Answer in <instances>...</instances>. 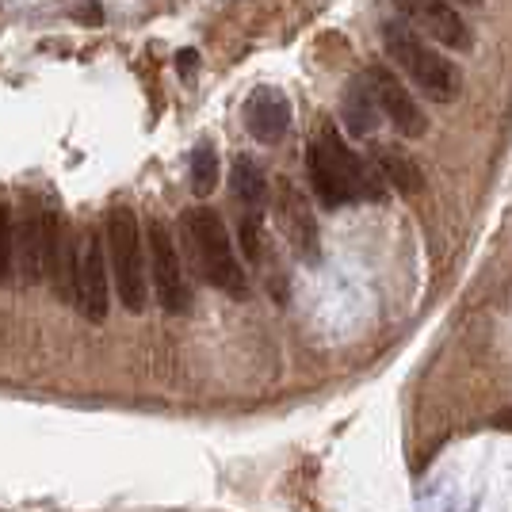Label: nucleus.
Here are the masks:
<instances>
[{
  "mask_svg": "<svg viewBox=\"0 0 512 512\" xmlns=\"http://www.w3.org/2000/svg\"><path fill=\"white\" fill-rule=\"evenodd\" d=\"M146 253H150V283L153 295L161 302L165 314H184L192 306L188 295V283H184V264L176 253V237L161 218H150V230H146Z\"/></svg>",
  "mask_w": 512,
  "mask_h": 512,
  "instance_id": "obj_5",
  "label": "nucleus"
},
{
  "mask_svg": "<svg viewBox=\"0 0 512 512\" xmlns=\"http://www.w3.org/2000/svg\"><path fill=\"white\" fill-rule=\"evenodd\" d=\"M230 184H234L237 203H241L245 211H260V207L268 203V195H272V184H268L264 169H260L256 161H249V157H237L234 161Z\"/></svg>",
  "mask_w": 512,
  "mask_h": 512,
  "instance_id": "obj_13",
  "label": "nucleus"
},
{
  "mask_svg": "<svg viewBox=\"0 0 512 512\" xmlns=\"http://www.w3.org/2000/svg\"><path fill=\"white\" fill-rule=\"evenodd\" d=\"M459 4H467V8H482V0H459Z\"/></svg>",
  "mask_w": 512,
  "mask_h": 512,
  "instance_id": "obj_16",
  "label": "nucleus"
},
{
  "mask_svg": "<svg viewBox=\"0 0 512 512\" xmlns=\"http://www.w3.org/2000/svg\"><path fill=\"white\" fill-rule=\"evenodd\" d=\"M107 268L115 279V295L130 314H142L150 302V276H146V245L138 234V218L130 207L107 211L104 222Z\"/></svg>",
  "mask_w": 512,
  "mask_h": 512,
  "instance_id": "obj_4",
  "label": "nucleus"
},
{
  "mask_svg": "<svg viewBox=\"0 0 512 512\" xmlns=\"http://www.w3.org/2000/svg\"><path fill=\"white\" fill-rule=\"evenodd\" d=\"M383 50H386V58L425 92L428 100L451 104V100L459 96V88H463L459 69H455L440 50H432L409 23H394V20L383 23Z\"/></svg>",
  "mask_w": 512,
  "mask_h": 512,
  "instance_id": "obj_3",
  "label": "nucleus"
},
{
  "mask_svg": "<svg viewBox=\"0 0 512 512\" xmlns=\"http://www.w3.org/2000/svg\"><path fill=\"white\" fill-rule=\"evenodd\" d=\"M371 161H375L379 176H383V180L390 184V188H394V192H402L406 199L421 195V188H425V176H421L417 161H413V157H409L402 146L379 142V146H375V153H371Z\"/></svg>",
  "mask_w": 512,
  "mask_h": 512,
  "instance_id": "obj_11",
  "label": "nucleus"
},
{
  "mask_svg": "<svg viewBox=\"0 0 512 512\" xmlns=\"http://www.w3.org/2000/svg\"><path fill=\"white\" fill-rule=\"evenodd\" d=\"M394 4L406 12L409 23H417L421 31H428V39H436L440 46L463 50V54L474 46V35H470L467 20L451 8L448 0H394Z\"/></svg>",
  "mask_w": 512,
  "mask_h": 512,
  "instance_id": "obj_9",
  "label": "nucleus"
},
{
  "mask_svg": "<svg viewBox=\"0 0 512 512\" xmlns=\"http://www.w3.org/2000/svg\"><path fill=\"white\" fill-rule=\"evenodd\" d=\"M276 222L279 234L287 237V245L295 249L299 260L306 264H318L321 260V234H318V218L310 211L302 188L291 180V176H279L276 180Z\"/></svg>",
  "mask_w": 512,
  "mask_h": 512,
  "instance_id": "obj_7",
  "label": "nucleus"
},
{
  "mask_svg": "<svg viewBox=\"0 0 512 512\" xmlns=\"http://www.w3.org/2000/svg\"><path fill=\"white\" fill-rule=\"evenodd\" d=\"M245 127L260 146H279L291 127V104L279 88H256L245 104Z\"/></svg>",
  "mask_w": 512,
  "mask_h": 512,
  "instance_id": "obj_10",
  "label": "nucleus"
},
{
  "mask_svg": "<svg viewBox=\"0 0 512 512\" xmlns=\"http://www.w3.org/2000/svg\"><path fill=\"white\" fill-rule=\"evenodd\" d=\"M188 172H192V192L195 195H211L218 188V153H214L211 142H199L192 150V161H188Z\"/></svg>",
  "mask_w": 512,
  "mask_h": 512,
  "instance_id": "obj_14",
  "label": "nucleus"
},
{
  "mask_svg": "<svg viewBox=\"0 0 512 512\" xmlns=\"http://www.w3.org/2000/svg\"><path fill=\"white\" fill-rule=\"evenodd\" d=\"M379 100H375V88L367 77H352L348 88H344V100H341V119L348 134H356V138H367V134H375L379 127Z\"/></svg>",
  "mask_w": 512,
  "mask_h": 512,
  "instance_id": "obj_12",
  "label": "nucleus"
},
{
  "mask_svg": "<svg viewBox=\"0 0 512 512\" xmlns=\"http://www.w3.org/2000/svg\"><path fill=\"white\" fill-rule=\"evenodd\" d=\"M107 245L96 230L77 237V272H73V306L88 321L107 318Z\"/></svg>",
  "mask_w": 512,
  "mask_h": 512,
  "instance_id": "obj_6",
  "label": "nucleus"
},
{
  "mask_svg": "<svg viewBox=\"0 0 512 512\" xmlns=\"http://www.w3.org/2000/svg\"><path fill=\"white\" fill-rule=\"evenodd\" d=\"M12 268H16V218L12 207L0 203V283L12 279Z\"/></svg>",
  "mask_w": 512,
  "mask_h": 512,
  "instance_id": "obj_15",
  "label": "nucleus"
},
{
  "mask_svg": "<svg viewBox=\"0 0 512 512\" xmlns=\"http://www.w3.org/2000/svg\"><path fill=\"white\" fill-rule=\"evenodd\" d=\"M306 176H310V188L321 199V207H329V211L363 203V199H383V188H375V172L363 165L360 153H352L337 123H325L314 134V142L306 150Z\"/></svg>",
  "mask_w": 512,
  "mask_h": 512,
  "instance_id": "obj_1",
  "label": "nucleus"
},
{
  "mask_svg": "<svg viewBox=\"0 0 512 512\" xmlns=\"http://www.w3.org/2000/svg\"><path fill=\"white\" fill-rule=\"evenodd\" d=\"M367 81H371V88H375V100H379L383 119H390L402 138H421V134H425L428 130L425 111H421V104L413 100V92L398 81V73H394L390 65H375V69L367 73Z\"/></svg>",
  "mask_w": 512,
  "mask_h": 512,
  "instance_id": "obj_8",
  "label": "nucleus"
},
{
  "mask_svg": "<svg viewBox=\"0 0 512 512\" xmlns=\"http://www.w3.org/2000/svg\"><path fill=\"white\" fill-rule=\"evenodd\" d=\"M180 237H184V249L192 256L199 279L230 295V299H245L249 295V283H245V268L234 253V241H230V230L226 222L211 211V207H195V211H184L180 218Z\"/></svg>",
  "mask_w": 512,
  "mask_h": 512,
  "instance_id": "obj_2",
  "label": "nucleus"
}]
</instances>
